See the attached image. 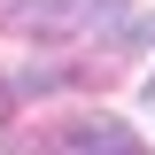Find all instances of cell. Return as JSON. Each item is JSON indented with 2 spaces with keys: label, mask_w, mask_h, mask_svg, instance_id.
Returning <instances> with one entry per match:
<instances>
[{
  "label": "cell",
  "mask_w": 155,
  "mask_h": 155,
  "mask_svg": "<svg viewBox=\"0 0 155 155\" xmlns=\"http://www.w3.org/2000/svg\"><path fill=\"white\" fill-rule=\"evenodd\" d=\"M8 16H16L31 39H47V47H70V39L116 31L132 8H124V0H8Z\"/></svg>",
  "instance_id": "cell-1"
},
{
  "label": "cell",
  "mask_w": 155,
  "mask_h": 155,
  "mask_svg": "<svg viewBox=\"0 0 155 155\" xmlns=\"http://www.w3.org/2000/svg\"><path fill=\"white\" fill-rule=\"evenodd\" d=\"M31 155H147V140L132 124H116V116H70L54 132H39Z\"/></svg>",
  "instance_id": "cell-2"
},
{
  "label": "cell",
  "mask_w": 155,
  "mask_h": 155,
  "mask_svg": "<svg viewBox=\"0 0 155 155\" xmlns=\"http://www.w3.org/2000/svg\"><path fill=\"white\" fill-rule=\"evenodd\" d=\"M147 101H155V78H147Z\"/></svg>",
  "instance_id": "cell-3"
}]
</instances>
